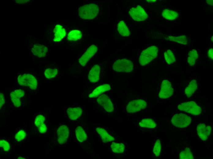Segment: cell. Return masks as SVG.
Returning <instances> with one entry per match:
<instances>
[{
    "instance_id": "obj_1",
    "label": "cell",
    "mask_w": 213,
    "mask_h": 159,
    "mask_svg": "<svg viewBox=\"0 0 213 159\" xmlns=\"http://www.w3.org/2000/svg\"><path fill=\"white\" fill-rule=\"evenodd\" d=\"M177 109L180 111L194 116H199L203 114L205 106L199 102L190 100L178 103Z\"/></svg>"
},
{
    "instance_id": "obj_2",
    "label": "cell",
    "mask_w": 213,
    "mask_h": 159,
    "mask_svg": "<svg viewBox=\"0 0 213 159\" xmlns=\"http://www.w3.org/2000/svg\"><path fill=\"white\" fill-rule=\"evenodd\" d=\"M16 83L18 85L28 87L31 90L36 89L38 85L37 76L30 73H22L16 76Z\"/></svg>"
},
{
    "instance_id": "obj_3",
    "label": "cell",
    "mask_w": 213,
    "mask_h": 159,
    "mask_svg": "<svg viewBox=\"0 0 213 159\" xmlns=\"http://www.w3.org/2000/svg\"><path fill=\"white\" fill-rule=\"evenodd\" d=\"M99 11V8L96 4H86L79 8L78 15L80 17L84 19H92L97 16Z\"/></svg>"
},
{
    "instance_id": "obj_4",
    "label": "cell",
    "mask_w": 213,
    "mask_h": 159,
    "mask_svg": "<svg viewBox=\"0 0 213 159\" xmlns=\"http://www.w3.org/2000/svg\"><path fill=\"white\" fill-rule=\"evenodd\" d=\"M159 49L155 46H149L143 50L139 58V62L142 66L146 65L157 56Z\"/></svg>"
},
{
    "instance_id": "obj_5",
    "label": "cell",
    "mask_w": 213,
    "mask_h": 159,
    "mask_svg": "<svg viewBox=\"0 0 213 159\" xmlns=\"http://www.w3.org/2000/svg\"><path fill=\"white\" fill-rule=\"evenodd\" d=\"M192 118L189 115L181 113L174 114L171 119V122L174 127L184 128L189 126L191 123Z\"/></svg>"
},
{
    "instance_id": "obj_6",
    "label": "cell",
    "mask_w": 213,
    "mask_h": 159,
    "mask_svg": "<svg viewBox=\"0 0 213 159\" xmlns=\"http://www.w3.org/2000/svg\"><path fill=\"white\" fill-rule=\"evenodd\" d=\"M113 70L118 72H129L133 69V65L130 60L125 58L117 60L112 66Z\"/></svg>"
},
{
    "instance_id": "obj_7",
    "label": "cell",
    "mask_w": 213,
    "mask_h": 159,
    "mask_svg": "<svg viewBox=\"0 0 213 159\" xmlns=\"http://www.w3.org/2000/svg\"><path fill=\"white\" fill-rule=\"evenodd\" d=\"M172 84L167 80H163L161 83L159 97L161 99L167 98L172 95L174 92Z\"/></svg>"
},
{
    "instance_id": "obj_8",
    "label": "cell",
    "mask_w": 213,
    "mask_h": 159,
    "mask_svg": "<svg viewBox=\"0 0 213 159\" xmlns=\"http://www.w3.org/2000/svg\"><path fill=\"white\" fill-rule=\"evenodd\" d=\"M147 106V102L144 100H133L128 103L126 110L129 113H134L146 108Z\"/></svg>"
},
{
    "instance_id": "obj_9",
    "label": "cell",
    "mask_w": 213,
    "mask_h": 159,
    "mask_svg": "<svg viewBox=\"0 0 213 159\" xmlns=\"http://www.w3.org/2000/svg\"><path fill=\"white\" fill-rule=\"evenodd\" d=\"M129 13L134 20L137 21H143L148 17V15L143 8L140 6L131 8Z\"/></svg>"
},
{
    "instance_id": "obj_10",
    "label": "cell",
    "mask_w": 213,
    "mask_h": 159,
    "mask_svg": "<svg viewBox=\"0 0 213 159\" xmlns=\"http://www.w3.org/2000/svg\"><path fill=\"white\" fill-rule=\"evenodd\" d=\"M196 131L198 135L202 140H206L211 132V126L204 123H200L196 127Z\"/></svg>"
},
{
    "instance_id": "obj_11",
    "label": "cell",
    "mask_w": 213,
    "mask_h": 159,
    "mask_svg": "<svg viewBox=\"0 0 213 159\" xmlns=\"http://www.w3.org/2000/svg\"><path fill=\"white\" fill-rule=\"evenodd\" d=\"M25 95L24 91L21 89H14L9 93L11 101L15 107H19L21 105V98Z\"/></svg>"
},
{
    "instance_id": "obj_12",
    "label": "cell",
    "mask_w": 213,
    "mask_h": 159,
    "mask_svg": "<svg viewBox=\"0 0 213 159\" xmlns=\"http://www.w3.org/2000/svg\"><path fill=\"white\" fill-rule=\"evenodd\" d=\"M97 50V47L96 46L94 45H92L79 58V63L82 66H84L89 59L96 53Z\"/></svg>"
},
{
    "instance_id": "obj_13",
    "label": "cell",
    "mask_w": 213,
    "mask_h": 159,
    "mask_svg": "<svg viewBox=\"0 0 213 159\" xmlns=\"http://www.w3.org/2000/svg\"><path fill=\"white\" fill-rule=\"evenodd\" d=\"M198 85V83L196 80L194 79L191 80L184 89L183 96L187 98H191L196 91Z\"/></svg>"
},
{
    "instance_id": "obj_14",
    "label": "cell",
    "mask_w": 213,
    "mask_h": 159,
    "mask_svg": "<svg viewBox=\"0 0 213 159\" xmlns=\"http://www.w3.org/2000/svg\"><path fill=\"white\" fill-rule=\"evenodd\" d=\"M98 103L108 112H112L114 111L113 105L110 98L106 95H100L97 99Z\"/></svg>"
},
{
    "instance_id": "obj_15",
    "label": "cell",
    "mask_w": 213,
    "mask_h": 159,
    "mask_svg": "<svg viewBox=\"0 0 213 159\" xmlns=\"http://www.w3.org/2000/svg\"><path fill=\"white\" fill-rule=\"evenodd\" d=\"M58 142L60 144L65 143L68 139L69 131L68 128L65 125L60 126L57 131Z\"/></svg>"
},
{
    "instance_id": "obj_16",
    "label": "cell",
    "mask_w": 213,
    "mask_h": 159,
    "mask_svg": "<svg viewBox=\"0 0 213 159\" xmlns=\"http://www.w3.org/2000/svg\"><path fill=\"white\" fill-rule=\"evenodd\" d=\"M48 51V49L47 46L39 44H34L31 49V51L32 54L39 58L45 57Z\"/></svg>"
},
{
    "instance_id": "obj_17",
    "label": "cell",
    "mask_w": 213,
    "mask_h": 159,
    "mask_svg": "<svg viewBox=\"0 0 213 159\" xmlns=\"http://www.w3.org/2000/svg\"><path fill=\"white\" fill-rule=\"evenodd\" d=\"M100 67L98 65H95L90 71L88 75L89 80L92 83L97 82L99 80Z\"/></svg>"
},
{
    "instance_id": "obj_18",
    "label": "cell",
    "mask_w": 213,
    "mask_h": 159,
    "mask_svg": "<svg viewBox=\"0 0 213 159\" xmlns=\"http://www.w3.org/2000/svg\"><path fill=\"white\" fill-rule=\"evenodd\" d=\"M110 85L108 84L101 85L95 88L89 95V97L90 98H96L104 92L110 90Z\"/></svg>"
},
{
    "instance_id": "obj_19",
    "label": "cell",
    "mask_w": 213,
    "mask_h": 159,
    "mask_svg": "<svg viewBox=\"0 0 213 159\" xmlns=\"http://www.w3.org/2000/svg\"><path fill=\"white\" fill-rule=\"evenodd\" d=\"M54 40L55 42L60 41L66 35L65 29L61 25H56L54 29Z\"/></svg>"
},
{
    "instance_id": "obj_20",
    "label": "cell",
    "mask_w": 213,
    "mask_h": 159,
    "mask_svg": "<svg viewBox=\"0 0 213 159\" xmlns=\"http://www.w3.org/2000/svg\"><path fill=\"white\" fill-rule=\"evenodd\" d=\"M67 115L69 119L75 120L81 115L82 113L81 109L79 107H69L66 111Z\"/></svg>"
},
{
    "instance_id": "obj_21",
    "label": "cell",
    "mask_w": 213,
    "mask_h": 159,
    "mask_svg": "<svg viewBox=\"0 0 213 159\" xmlns=\"http://www.w3.org/2000/svg\"><path fill=\"white\" fill-rule=\"evenodd\" d=\"M96 130L103 142H108L112 141L114 140V138L110 135L103 128L98 127L96 128Z\"/></svg>"
},
{
    "instance_id": "obj_22",
    "label": "cell",
    "mask_w": 213,
    "mask_h": 159,
    "mask_svg": "<svg viewBox=\"0 0 213 159\" xmlns=\"http://www.w3.org/2000/svg\"><path fill=\"white\" fill-rule=\"evenodd\" d=\"M177 156L179 159H193L194 156L190 148L184 147L179 150L177 153Z\"/></svg>"
},
{
    "instance_id": "obj_23",
    "label": "cell",
    "mask_w": 213,
    "mask_h": 159,
    "mask_svg": "<svg viewBox=\"0 0 213 159\" xmlns=\"http://www.w3.org/2000/svg\"><path fill=\"white\" fill-rule=\"evenodd\" d=\"M161 150V140L159 139H157L153 142L151 145V154L152 157H159L160 154Z\"/></svg>"
},
{
    "instance_id": "obj_24",
    "label": "cell",
    "mask_w": 213,
    "mask_h": 159,
    "mask_svg": "<svg viewBox=\"0 0 213 159\" xmlns=\"http://www.w3.org/2000/svg\"><path fill=\"white\" fill-rule=\"evenodd\" d=\"M138 124L140 127L146 128H155L157 126L156 122L151 118L143 119L139 122Z\"/></svg>"
},
{
    "instance_id": "obj_25",
    "label": "cell",
    "mask_w": 213,
    "mask_h": 159,
    "mask_svg": "<svg viewBox=\"0 0 213 159\" xmlns=\"http://www.w3.org/2000/svg\"><path fill=\"white\" fill-rule=\"evenodd\" d=\"M110 148L113 153L119 154L124 153L125 149V145L122 142H112Z\"/></svg>"
},
{
    "instance_id": "obj_26",
    "label": "cell",
    "mask_w": 213,
    "mask_h": 159,
    "mask_svg": "<svg viewBox=\"0 0 213 159\" xmlns=\"http://www.w3.org/2000/svg\"><path fill=\"white\" fill-rule=\"evenodd\" d=\"M162 15L165 19L170 20H173L177 18L179 14L177 12L175 11L165 9L163 10Z\"/></svg>"
},
{
    "instance_id": "obj_27",
    "label": "cell",
    "mask_w": 213,
    "mask_h": 159,
    "mask_svg": "<svg viewBox=\"0 0 213 159\" xmlns=\"http://www.w3.org/2000/svg\"><path fill=\"white\" fill-rule=\"evenodd\" d=\"M166 38V39L184 45H187L188 43L187 37L185 35L178 36L169 35Z\"/></svg>"
},
{
    "instance_id": "obj_28",
    "label": "cell",
    "mask_w": 213,
    "mask_h": 159,
    "mask_svg": "<svg viewBox=\"0 0 213 159\" xmlns=\"http://www.w3.org/2000/svg\"><path fill=\"white\" fill-rule=\"evenodd\" d=\"M198 56V54L196 50L193 49L189 51L188 54L187 60L190 66H192L195 65Z\"/></svg>"
},
{
    "instance_id": "obj_29",
    "label": "cell",
    "mask_w": 213,
    "mask_h": 159,
    "mask_svg": "<svg viewBox=\"0 0 213 159\" xmlns=\"http://www.w3.org/2000/svg\"><path fill=\"white\" fill-rule=\"evenodd\" d=\"M119 33L123 36H129L130 32L123 20L121 21L118 23V26Z\"/></svg>"
},
{
    "instance_id": "obj_30",
    "label": "cell",
    "mask_w": 213,
    "mask_h": 159,
    "mask_svg": "<svg viewBox=\"0 0 213 159\" xmlns=\"http://www.w3.org/2000/svg\"><path fill=\"white\" fill-rule=\"evenodd\" d=\"M75 132L77 139L80 142H83L86 139L87 135L83 128L81 126L77 127L76 128Z\"/></svg>"
},
{
    "instance_id": "obj_31",
    "label": "cell",
    "mask_w": 213,
    "mask_h": 159,
    "mask_svg": "<svg viewBox=\"0 0 213 159\" xmlns=\"http://www.w3.org/2000/svg\"><path fill=\"white\" fill-rule=\"evenodd\" d=\"M164 56L166 62L168 64H173L176 61L175 57L170 49L167 50L164 52Z\"/></svg>"
},
{
    "instance_id": "obj_32",
    "label": "cell",
    "mask_w": 213,
    "mask_h": 159,
    "mask_svg": "<svg viewBox=\"0 0 213 159\" xmlns=\"http://www.w3.org/2000/svg\"><path fill=\"white\" fill-rule=\"evenodd\" d=\"M82 33L81 32L77 30H73L70 31L68 34L67 39L70 41H77L81 38Z\"/></svg>"
},
{
    "instance_id": "obj_33",
    "label": "cell",
    "mask_w": 213,
    "mask_h": 159,
    "mask_svg": "<svg viewBox=\"0 0 213 159\" xmlns=\"http://www.w3.org/2000/svg\"><path fill=\"white\" fill-rule=\"evenodd\" d=\"M58 72L57 69L49 68L44 71V75L46 78L50 79L55 77L57 75Z\"/></svg>"
},
{
    "instance_id": "obj_34",
    "label": "cell",
    "mask_w": 213,
    "mask_h": 159,
    "mask_svg": "<svg viewBox=\"0 0 213 159\" xmlns=\"http://www.w3.org/2000/svg\"><path fill=\"white\" fill-rule=\"evenodd\" d=\"M45 120V117L41 115H39L36 117L34 121L35 125L39 127L42 124L44 123Z\"/></svg>"
},
{
    "instance_id": "obj_35",
    "label": "cell",
    "mask_w": 213,
    "mask_h": 159,
    "mask_svg": "<svg viewBox=\"0 0 213 159\" xmlns=\"http://www.w3.org/2000/svg\"><path fill=\"white\" fill-rule=\"evenodd\" d=\"M25 132L23 130L19 131L15 135V139L18 141H20L24 139L25 137Z\"/></svg>"
},
{
    "instance_id": "obj_36",
    "label": "cell",
    "mask_w": 213,
    "mask_h": 159,
    "mask_svg": "<svg viewBox=\"0 0 213 159\" xmlns=\"http://www.w3.org/2000/svg\"><path fill=\"white\" fill-rule=\"evenodd\" d=\"M0 147L3 149L6 152L8 151L10 149V145L9 143L4 140L0 141Z\"/></svg>"
},
{
    "instance_id": "obj_37",
    "label": "cell",
    "mask_w": 213,
    "mask_h": 159,
    "mask_svg": "<svg viewBox=\"0 0 213 159\" xmlns=\"http://www.w3.org/2000/svg\"><path fill=\"white\" fill-rule=\"evenodd\" d=\"M47 129V127L44 123L38 127L39 131L41 133H45Z\"/></svg>"
},
{
    "instance_id": "obj_38",
    "label": "cell",
    "mask_w": 213,
    "mask_h": 159,
    "mask_svg": "<svg viewBox=\"0 0 213 159\" xmlns=\"http://www.w3.org/2000/svg\"><path fill=\"white\" fill-rule=\"evenodd\" d=\"M5 103V98L3 93L0 92V109L3 106Z\"/></svg>"
},
{
    "instance_id": "obj_39",
    "label": "cell",
    "mask_w": 213,
    "mask_h": 159,
    "mask_svg": "<svg viewBox=\"0 0 213 159\" xmlns=\"http://www.w3.org/2000/svg\"><path fill=\"white\" fill-rule=\"evenodd\" d=\"M208 57L211 60L213 59V49L212 48H210L207 52Z\"/></svg>"
},
{
    "instance_id": "obj_40",
    "label": "cell",
    "mask_w": 213,
    "mask_h": 159,
    "mask_svg": "<svg viewBox=\"0 0 213 159\" xmlns=\"http://www.w3.org/2000/svg\"><path fill=\"white\" fill-rule=\"evenodd\" d=\"M30 0H17L15 2L18 4H24L28 2Z\"/></svg>"
},
{
    "instance_id": "obj_41",
    "label": "cell",
    "mask_w": 213,
    "mask_h": 159,
    "mask_svg": "<svg viewBox=\"0 0 213 159\" xmlns=\"http://www.w3.org/2000/svg\"><path fill=\"white\" fill-rule=\"evenodd\" d=\"M206 2L208 4L212 5L213 4V0H207Z\"/></svg>"
},
{
    "instance_id": "obj_42",
    "label": "cell",
    "mask_w": 213,
    "mask_h": 159,
    "mask_svg": "<svg viewBox=\"0 0 213 159\" xmlns=\"http://www.w3.org/2000/svg\"><path fill=\"white\" fill-rule=\"evenodd\" d=\"M146 1L148 2H156V0H147Z\"/></svg>"
},
{
    "instance_id": "obj_43",
    "label": "cell",
    "mask_w": 213,
    "mask_h": 159,
    "mask_svg": "<svg viewBox=\"0 0 213 159\" xmlns=\"http://www.w3.org/2000/svg\"><path fill=\"white\" fill-rule=\"evenodd\" d=\"M18 159H24V158H23V157H18Z\"/></svg>"
},
{
    "instance_id": "obj_44",
    "label": "cell",
    "mask_w": 213,
    "mask_h": 159,
    "mask_svg": "<svg viewBox=\"0 0 213 159\" xmlns=\"http://www.w3.org/2000/svg\"><path fill=\"white\" fill-rule=\"evenodd\" d=\"M213 36H212V37L211 38V40L212 42H213Z\"/></svg>"
}]
</instances>
